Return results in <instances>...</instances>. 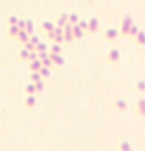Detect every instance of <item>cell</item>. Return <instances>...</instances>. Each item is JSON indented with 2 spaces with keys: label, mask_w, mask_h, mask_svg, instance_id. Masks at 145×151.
<instances>
[{
  "label": "cell",
  "mask_w": 145,
  "mask_h": 151,
  "mask_svg": "<svg viewBox=\"0 0 145 151\" xmlns=\"http://www.w3.org/2000/svg\"><path fill=\"white\" fill-rule=\"evenodd\" d=\"M60 17L61 18V19H63V20L66 21V22H68V19H69V14L66 13H61Z\"/></svg>",
  "instance_id": "39"
},
{
  "label": "cell",
  "mask_w": 145,
  "mask_h": 151,
  "mask_svg": "<svg viewBox=\"0 0 145 151\" xmlns=\"http://www.w3.org/2000/svg\"><path fill=\"white\" fill-rule=\"evenodd\" d=\"M23 45H24V48L26 49L27 51L32 52V51H35V45H34V44H32V43H31L29 41H28L27 42L24 43Z\"/></svg>",
  "instance_id": "27"
},
{
  "label": "cell",
  "mask_w": 145,
  "mask_h": 151,
  "mask_svg": "<svg viewBox=\"0 0 145 151\" xmlns=\"http://www.w3.org/2000/svg\"><path fill=\"white\" fill-rule=\"evenodd\" d=\"M25 93L27 95H35L36 94V90L34 83H29L26 86L25 88Z\"/></svg>",
  "instance_id": "11"
},
{
  "label": "cell",
  "mask_w": 145,
  "mask_h": 151,
  "mask_svg": "<svg viewBox=\"0 0 145 151\" xmlns=\"http://www.w3.org/2000/svg\"><path fill=\"white\" fill-rule=\"evenodd\" d=\"M34 84H35V90H36V94H40V93L42 92L44 87V83L42 81V80H40V81H37V82L34 83Z\"/></svg>",
  "instance_id": "21"
},
{
  "label": "cell",
  "mask_w": 145,
  "mask_h": 151,
  "mask_svg": "<svg viewBox=\"0 0 145 151\" xmlns=\"http://www.w3.org/2000/svg\"><path fill=\"white\" fill-rule=\"evenodd\" d=\"M17 25L19 27V29H24L25 27H26V20L24 19H19L17 22Z\"/></svg>",
  "instance_id": "34"
},
{
  "label": "cell",
  "mask_w": 145,
  "mask_h": 151,
  "mask_svg": "<svg viewBox=\"0 0 145 151\" xmlns=\"http://www.w3.org/2000/svg\"><path fill=\"white\" fill-rule=\"evenodd\" d=\"M29 41H30L31 43H32L34 45H36L38 42H40V38L38 35H33V34H32V35H29Z\"/></svg>",
  "instance_id": "31"
},
{
  "label": "cell",
  "mask_w": 145,
  "mask_h": 151,
  "mask_svg": "<svg viewBox=\"0 0 145 151\" xmlns=\"http://www.w3.org/2000/svg\"><path fill=\"white\" fill-rule=\"evenodd\" d=\"M38 72H39L42 79H47L51 75V72L50 70V68L45 67V66H41Z\"/></svg>",
  "instance_id": "13"
},
{
  "label": "cell",
  "mask_w": 145,
  "mask_h": 151,
  "mask_svg": "<svg viewBox=\"0 0 145 151\" xmlns=\"http://www.w3.org/2000/svg\"><path fill=\"white\" fill-rule=\"evenodd\" d=\"M29 52L27 51L26 49L23 48L20 50V52H19V58L22 60H27L28 55H29Z\"/></svg>",
  "instance_id": "24"
},
{
  "label": "cell",
  "mask_w": 145,
  "mask_h": 151,
  "mask_svg": "<svg viewBox=\"0 0 145 151\" xmlns=\"http://www.w3.org/2000/svg\"><path fill=\"white\" fill-rule=\"evenodd\" d=\"M25 30L26 32L29 34V35H32L34 32V25H33V22H32V19H29L27 20H26V27H25Z\"/></svg>",
  "instance_id": "14"
},
{
  "label": "cell",
  "mask_w": 145,
  "mask_h": 151,
  "mask_svg": "<svg viewBox=\"0 0 145 151\" xmlns=\"http://www.w3.org/2000/svg\"><path fill=\"white\" fill-rule=\"evenodd\" d=\"M53 31L56 35H63V27H60L57 26L56 27L54 28Z\"/></svg>",
  "instance_id": "37"
},
{
  "label": "cell",
  "mask_w": 145,
  "mask_h": 151,
  "mask_svg": "<svg viewBox=\"0 0 145 151\" xmlns=\"http://www.w3.org/2000/svg\"><path fill=\"white\" fill-rule=\"evenodd\" d=\"M133 24V19L131 16H124L122 19V24L120 25V28H119V31H120L121 34L123 36H128V32H129L130 28H131V25Z\"/></svg>",
  "instance_id": "1"
},
{
  "label": "cell",
  "mask_w": 145,
  "mask_h": 151,
  "mask_svg": "<svg viewBox=\"0 0 145 151\" xmlns=\"http://www.w3.org/2000/svg\"><path fill=\"white\" fill-rule=\"evenodd\" d=\"M47 49H48L47 44L44 42H41V41L38 42L35 45V51L38 52L42 51H47Z\"/></svg>",
  "instance_id": "20"
},
{
  "label": "cell",
  "mask_w": 145,
  "mask_h": 151,
  "mask_svg": "<svg viewBox=\"0 0 145 151\" xmlns=\"http://www.w3.org/2000/svg\"><path fill=\"white\" fill-rule=\"evenodd\" d=\"M68 22L72 24H78V22H79V16H78V15L77 13H72V14L69 15Z\"/></svg>",
  "instance_id": "23"
},
{
  "label": "cell",
  "mask_w": 145,
  "mask_h": 151,
  "mask_svg": "<svg viewBox=\"0 0 145 151\" xmlns=\"http://www.w3.org/2000/svg\"><path fill=\"white\" fill-rule=\"evenodd\" d=\"M19 31V28L17 25H10L8 29V34L10 35V37H11V38H16Z\"/></svg>",
  "instance_id": "15"
},
{
  "label": "cell",
  "mask_w": 145,
  "mask_h": 151,
  "mask_svg": "<svg viewBox=\"0 0 145 151\" xmlns=\"http://www.w3.org/2000/svg\"><path fill=\"white\" fill-rule=\"evenodd\" d=\"M38 58V52L35 51H32V52H29V55H28L27 58V60L29 62L32 61V60H35Z\"/></svg>",
  "instance_id": "29"
},
{
  "label": "cell",
  "mask_w": 145,
  "mask_h": 151,
  "mask_svg": "<svg viewBox=\"0 0 145 151\" xmlns=\"http://www.w3.org/2000/svg\"><path fill=\"white\" fill-rule=\"evenodd\" d=\"M136 88L139 94H144L145 91V82L144 80H141L137 83Z\"/></svg>",
  "instance_id": "16"
},
{
  "label": "cell",
  "mask_w": 145,
  "mask_h": 151,
  "mask_svg": "<svg viewBox=\"0 0 145 151\" xmlns=\"http://www.w3.org/2000/svg\"><path fill=\"white\" fill-rule=\"evenodd\" d=\"M47 57H49V52L47 51H42L38 52V58L41 60Z\"/></svg>",
  "instance_id": "35"
},
{
  "label": "cell",
  "mask_w": 145,
  "mask_h": 151,
  "mask_svg": "<svg viewBox=\"0 0 145 151\" xmlns=\"http://www.w3.org/2000/svg\"><path fill=\"white\" fill-rule=\"evenodd\" d=\"M108 61L111 64H115L119 61L120 59V52L116 49H112L110 50L107 55Z\"/></svg>",
  "instance_id": "2"
},
{
  "label": "cell",
  "mask_w": 145,
  "mask_h": 151,
  "mask_svg": "<svg viewBox=\"0 0 145 151\" xmlns=\"http://www.w3.org/2000/svg\"><path fill=\"white\" fill-rule=\"evenodd\" d=\"M62 51V48L58 44H54L51 47V52L55 53V54H60Z\"/></svg>",
  "instance_id": "26"
},
{
  "label": "cell",
  "mask_w": 145,
  "mask_h": 151,
  "mask_svg": "<svg viewBox=\"0 0 145 151\" xmlns=\"http://www.w3.org/2000/svg\"><path fill=\"white\" fill-rule=\"evenodd\" d=\"M41 66H42L41 60L38 58H37L36 60L29 62V68L30 72H35V71H38V72L39 69H41Z\"/></svg>",
  "instance_id": "9"
},
{
  "label": "cell",
  "mask_w": 145,
  "mask_h": 151,
  "mask_svg": "<svg viewBox=\"0 0 145 151\" xmlns=\"http://www.w3.org/2000/svg\"><path fill=\"white\" fill-rule=\"evenodd\" d=\"M72 34H73L74 38H76V39H80V38H82L83 36L84 31L83 30V29H78V30L72 32Z\"/></svg>",
  "instance_id": "28"
},
{
  "label": "cell",
  "mask_w": 145,
  "mask_h": 151,
  "mask_svg": "<svg viewBox=\"0 0 145 151\" xmlns=\"http://www.w3.org/2000/svg\"><path fill=\"white\" fill-rule=\"evenodd\" d=\"M41 63H42L43 66H45V67L47 68H51L53 65L52 60L49 57L41 60Z\"/></svg>",
  "instance_id": "25"
},
{
  "label": "cell",
  "mask_w": 145,
  "mask_h": 151,
  "mask_svg": "<svg viewBox=\"0 0 145 151\" xmlns=\"http://www.w3.org/2000/svg\"><path fill=\"white\" fill-rule=\"evenodd\" d=\"M19 21V19H18L17 16H11L10 17H9L8 20H7V24L10 25H15L17 24V22Z\"/></svg>",
  "instance_id": "30"
},
{
  "label": "cell",
  "mask_w": 145,
  "mask_h": 151,
  "mask_svg": "<svg viewBox=\"0 0 145 151\" xmlns=\"http://www.w3.org/2000/svg\"><path fill=\"white\" fill-rule=\"evenodd\" d=\"M119 149L122 151H131V144L127 141H122L119 145Z\"/></svg>",
  "instance_id": "17"
},
{
  "label": "cell",
  "mask_w": 145,
  "mask_h": 151,
  "mask_svg": "<svg viewBox=\"0 0 145 151\" xmlns=\"http://www.w3.org/2000/svg\"><path fill=\"white\" fill-rule=\"evenodd\" d=\"M119 35V32L116 29L114 28H110L108 29L104 34V39L109 42H113Z\"/></svg>",
  "instance_id": "4"
},
{
  "label": "cell",
  "mask_w": 145,
  "mask_h": 151,
  "mask_svg": "<svg viewBox=\"0 0 145 151\" xmlns=\"http://www.w3.org/2000/svg\"><path fill=\"white\" fill-rule=\"evenodd\" d=\"M29 78H30V81L32 83H35L37 81H40V80H42L41 75H40L39 72L38 71H35V72H31L30 75H29Z\"/></svg>",
  "instance_id": "19"
},
{
  "label": "cell",
  "mask_w": 145,
  "mask_h": 151,
  "mask_svg": "<svg viewBox=\"0 0 145 151\" xmlns=\"http://www.w3.org/2000/svg\"><path fill=\"white\" fill-rule=\"evenodd\" d=\"M53 64H55L56 67L61 68L63 66V64H64V59L60 55H58V56L56 58L55 60L53 61Z\"/></svg>",
  "instance_id": "22"
},
{
  "label": "cell",
  "mask_w": 145,
  "mask_h": 151,
  "mask_svg": "<svg viewBox=\"0 0 145 151\" xmlns=\"http://www.w3.org/2000/svg\"><path fill=\"white\" fill-rule=\"evenodd\" d=\"M16 38L22 43V44H24V43L27 42L29 39V35L26 32L25 29H19V32L17 34V36Z\"/></svg>",
  "instance_id": "7"
},
{
  "label": "cell",
  "mask_w": 145,
  "mask_h": 151,
  "mask_svg": "<svg viewBox=\"0 0 145 151\" xmlns=\"http://www.w3.org/2000/svg\"><path fill=\"white\" fill-rule=\"evenodd\" d=\"M41 28H42L43 30L47 33V32H50V31H52L53 29H54L55 26L51 22L45 21V22H44L41 24Z\"/></svg>",
  "instance_id": "12"
},
{
  "label": "cell",
  "mask_w": 145,
  "mask_h": 151,
  "mask_svg": "<svg viewBox=\"0 0 145 151\" xmlns=\"http://www.w3.org/2000/svg\"><path fill=\"white\" fill-rule=\"evenodd\" d=\"M136 111L139 116H144L145 114V100L144 98H141L138 101L136 107Z\"/></svg>",
  "instance_id": "5"
},
{
  "label": "cell",
  "mask_w": 145,
  "mask_h": 151,
  "mask_svg": "<svg viewBox=\"0 0 145 151\" xmlns=\"http://www.w3.org/2000/svg\"><path fill=\"white\" fill-rule=\"evenodd\" d=\"M78 25L83 31H86L88 28V22L85 20H80L78 22Z\"/></svg>",
  "instance_id": "32"
},
{
  "label": "cell",
  "mask_w": 145,
  "mask_h": 151,
  "mask_svg": "<svg viewBox=\"0 0 145 151\" xmlns=\"http://www.w3.org/2000/svg\"><path fill=\"white\" fill-rule=\"evenodd\" d=\"M36 104V98L34 95H27L24 101V106L27 109H32Z\"/></svg>",
  "instance_id": "8"
},
{
  "label": "cell",
  "mask_w": 145,
  "mask_h": 151,
  "mask_svg": "<svg viewBox=\"0 0 145 151\" xmlns=\"http://www.w3.org/2000/svg\"><path fill=\"white\" fill-rule=\"evenodd\" d=\"M136 43L138 45L144 46L145 44V34L144 30H139L138 34L134 38Z\"/></svg>",
  "instance_id": "10"
},
{
  "label": "cell",
  "mask_w": 145,
  "mask_h": 151,
  "mask_svg": "<svg viewBox=\"0 0 145 151\" xmlns=\"http://www.w3.org/2000/svg\"><path fill=\"white\" fill-rule=\"evenodd\" d=\"M56 24H57V26L58 27H64V25L66 24V23L67 22H66L65 20H63V19H61L60 17L57 18V19H56Z\"/></svg>",
  "instance_id": "36"
},
{
  "label": "cell",
  "mask_w": 145,
  "mask_h": 151,
  "mask_svg": "<svg viewBox=\"0 0 145 151\" xmlns=\"http://www.w3.org/2000/svg\"><path fill=\"white\" fill-rule=\"evenodd\" d=\"M114 107L116 110L119 111H125L128 109V103L126 100H122V99H118L116 100L114 103Z\"/></svg>",
  "instance_id": "6"
},
{
  "label": "cell",
  "mask_w": 145,
  "mask_h": 151,
  "mask_svg": "<svg viewBox=\"0 0 145 151\" xmlns=\"http://www.w3.org/2000/svg\"><path fill=\"white\" fill-rule=\"evenodd\" d=\"M53 41H54L55 43H56V44H63V43L64 42V37H63V35H56V36L55 37Z\"/></svg>",
  "instance_id": "33"
},
{
  "label": "cell",
  "mask_w": 145,
  "mask_h": 151,
  "mask_svg": "<svg viewBox=\"0 0 145 151\" xmlns=\"http://www.w3.org/2000/svg\"><path fill=\"white\" fill-rule=\"evenodd\" d=\"M99 28V20L97 18L92 17L89 19L88 22V28H87V32L88 33H95Z\"/></svg>",
  "instance_id": "3"
},
{
  "label": "cell",
  "mask_w": 145,
  "mask_h": 151,
  "mask_svg": "<svg viewBox=\"0 0 145 151\" xmlns=\"http://www.w3.org/2000/svg\"><path fill=\"white\" fill-rule=\"evenodd\" d=\"M139 29V27L136 25H131V28H130L129 32H128V36H130L131 38H134L136 37V35L138 34Z\"/></svg>",
  "instance_id": "18"
},
{
  "label": "cell",
  "mask_w": 145,
  "mask_h": 151,
  "mask_svg": "<svg viewBox=\"0 0 145 151\" xmlns=\"http://www.w3.org/2000/svg\"><path fill=\"white\" fill-rule=\"evenodd\" d=\"M47 36H48V38H50V40H52V41H53L55 38V37L56 36V34L55 33V32L53 30L47 32Z\"/></svg>",
  "instance_id": "38"
}]
</instances>
